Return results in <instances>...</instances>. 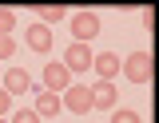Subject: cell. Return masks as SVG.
<instances>
[{
    "mask_svg": "<svg viewBox=\"0 0 159 123\" xmlns=\"http://www.w3.org/2000/svg\"><path fill=\"white\" fill-rule=\"evenodd\" d=\"M8 111H12V95H8V91H4V87H0V119H4V115H8Z\"/></svg>",
    "mask_w": 159,
    "mask_h": 123,
    "instance_id": "obj_16",
    "label": "cell"
},
{
    "mask_svg": "<svg viewBox=\"0 0 159 123\" xmlns=\"http://www.w3.org/2000/svg\"><path fill=\"white\" fill-rule=\"evenodd\" d=\"M8 123H40V115L32 111V107H20V111H16V115H12Z\"/></svg>",
    "mask_w": 159,
    "mask_h": 123,
    "instance_id": "obj_14",
    "label": "cell"
},
{
    "mask_svg": "<svg viewBox=\"0 0 159 123\" xmlns=\"http://www.w3.org/2000/svg\"><path fill=\"white\" fill-rule=\"evenodd\" d=\"M24 44H28L32 52H40V56H48V52H52V28L28 24V28H24Z\"/></svg>",
    "mask_w": 159,
    "mask_h": 123,
    "instance_id": "obj_6",
    "label": "cell"
},
{
    "mask_svg": "<svg viewBox=\"0 0 159 123\" xmlns=\"http://www.w3.org/2000/svg\"><path fill=\"white\" fill-rule=\"evenodd\" d=\"M60 103H64L72 115H88V111H92V87H88V83H72V87L60 95Z\"/></svg>",
    "mask_w": 159,
    "mask_h": 123,
    "instance_id": "obj_3",
    "label": "cell"
},
{
    "mask_svg": "<svg viewBox=\"0 0 159 123\" xmlns=\"http://www.w3.org/2000/svg\"><path fill=\"white\" fill-rule=\"evenodd\" d=\"M72 36H76V44H92L99 36V16L96 12H72Z\"/></svg>",
    "mask_w": 159,
    "mask_h": 123,
    "instance_id": "obj_4",
    "label": "cell"
},
{
    "mask_svg": "<svg viewBox=\"0 0 159 123\" xmlns=\"http://www.w3.org/2000/svg\"><path fill=\"white\" fill-rule=\"evenodd\" d=\"M4 91H8V95H24V91H32V76H28L24 68H8V72H4Z\"/></svg>",
    "mask_w": 159,
    "mask_h": 123,
    "instance_id": "obj_9",
    "label": "cell"
},
{
    "mask_svg": "<svg viewBox=\"0 0 159 123\" xmlns=\"http://www.w3.org/2000/svg\"><path fill=\"white\" fill-rule=\"evenodd\" d=\"M8 56H16V40L12 36H0V60H8Z\"/></svg>",
    "mask_w": 159,
    "mask_h": 123,
    "instance_id": "obj_15",
    "label": "cell"
},
{
    "mask_svg": "<svg viewBox=\"0 0 159 123\" xmlns=\"http://www.w3.org/2000/svg\"><path fill=\"white\" fill-rule=\"evenodd\" d=\"M0 123H8V119H0Z\"/></svg>",
    "mask_w": 159,
    "mask_h": 123,
    "instance_id": "obj_17",
    "label": "cell"
},
{
    "mask_svg": "<svg viewBox=\"0 0 159 123\" xmlns=\"http://www.w3.org/2000/svg\"><path fill=\"white\" fill-rule=\"evenodd\" d=\"M36 20L44 24V28H52V24L68 20V8H64V4H44V8H36Z\"/></svg>",
    "mask_w": 159,
    "mask_h": 123,
    "instance_id": "obj_11",
    "label": "cell"
},
{
    "mask_svg": "<svg viewBox=\"0 0 159 123\" xmlns=\"http://www.w3.org/2000/svg\"><path fill=\"white\" fill-rule=\"evenodd\" d=\"M111 123H143V119H139V111H131V107H116L111 111Z\"/></svg>",
    "mask_w": 159,
    "mask_h": 123,
    "instance_id": "obj_13",
    "label": "cell"
},
{
    "mask_svg": "<svg viewBox=\"0 0 159 123\" xmlns=\"http://www.w3.org/2000/svg\"><path fill=\"white\" fill-rule=\"evenodd\" d=\"M92 60H96V52H92L88 44H76V40H72L68 56H64L60 64H64V68H68L72 76H88V72H92Z\"/></svg>",
    "mask_w": 159,
    "mask_h": 123,
    "instance_id": "obj_2",
    "label": "cell"
},
{
    "mask_svg": "<svg viewBox=\"0 0 159 123\" xmlns=\"http://www.w3.org/2000/svg\"><path fill=\"white\" fill-rule=\"evenodd\" d=\"M68 87H72V72L60 60H48L44 64V91H56L60 95V91H68Z\"/></svg>",
    "mask_w": 159,
    "mask_h": 123,
    "instance_id": "obj_5",
    "label": "cell"
},
{
    "mask_svg": "<svg viewBox=\"0 0 159 123\" xmlns=\"http://www.w3.org/2000/svg\"><path fill=\"white\" fill-rule=\"evenodd\" d=\"M32 111H36L40 119H56L60 111H64V103H60L56 91H44V87H40V91H36V107H32Z\"/></svg>",
    "mask_w": 159,
    "mask_h": 123,
    "instance_id": "obj_8",
    "label": "cell"
},
{
    "mask_svg": "<svg viewBox=\"0 0 159 123\" xmlns=\"http://www.w3.org/2000/svg\"><path fill=\"white\" fill-rule=\"evenodd\" d=\"M119 72L131 83H151L155 80V56H151V52H131L127 60L119 64Z\"/></svg>",
    "mask_w": 159,
    "mask_h": 123,
    "instance_id": "obj_1",
    "label": "cell"
},
{
    "mask_svg": "<svg viewBox=\"0 0 159 123\" xmlns=\"http://www.w3.org/2000/svg\"><path fill=\"white\" fill-rule=\"evenodd\" d=\"M116 95H119L116 83H96V87H92V107H99V111H116Z\"/></svg>",
    "mask_w": 159,
    "mask_h": 123,
    "instance_id": "obj_10",
    "label": "cell"
},
{
    "mask_svg": "<svg viewBox=\"0 0 159 123\" xmlns=\"http://www.w3.org/2000/svg\"><path fill=\"white\" fill-rule=\"evenodd\" d=\"M16 24H20V16L12 12V8H0V36H12Z\"/></svg>",
    "mask_w": 159,
    "mask_h": 123,
    "instance_id": "obj_12",
    "label": "cell"
},
{
    "mask_svg": "<svg viewBox=\"0 0 159 123\" xmlns=\"http://www.w3.org/2000/svg\"><path fill=\"white\" fill-rule=\"evenodd\" d=\"M92 72L99 76V83H111L119 76V56L116 52H99L96 60H92Z\"/></svg>",
    "mask_w": 159,
    "mask_h": 123,
    "instance_id": "obj_7",
    "label": "cell"
}]
</instances>
